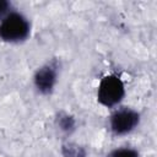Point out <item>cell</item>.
Returning a JSON list of instances; mask_svg holds the SVG:
<instances>
[{
	"label": "cell",
	"mask_w": 157,
	"mask_h": 157,
	"mask_svg": "<svg viewBox=\"0 0 157 157\" xmlns=\"http://www.w3.org/2000/svg\"><path fill=\"white\" fill-rule=\"evenodd\" d=\"M10 2L7 0H0V18L6 17L9 13V9H10Z\"/></svg>",
	"instance_id": "obj_8"
},
{
	"label": "cell",
	"mask_w": 157,
	"mask_h": 157,
	"mask_svg": "<svg viewBox=\"0 0 157 157\" xmlns=\"http://www.w3.org/2000/svg\"><path fill=\"white\" fill-rule=\"evenodd\" d=\"M107 157H139V152L134 148H117L113 150Z\"/></svg>",
	"instance_id": "obj_7"
},
{
	"label": "cell",
	"mask_w": 157,
	"mask_h": 157,
	"mask_svg": "<svg viewBox=\"0 0 157 157\" xmlns=\"http://www.w3.org/2000/svg\"><path fill=\"white\" fill-rule=\"evenodd\" d=\"M125 96V87L123 81L115 75L104 76L98 86L97 99L104 107H114L121 102Z\"/></svg>",
	"instance_id": "obj_2"
},
{
	"label": "cell",
	"mask_w": 157,
	"mask_h": 157,
	"mask_svg": "<svg viewBox=\"0 0 157 157\" xmlns=\"http://www.w3.org/2000/svg\"><path fill=\"white\" fill-rule=\"evenodd\" d=\"M140 121V114L129 108H123L114 112L109 119V126L114 135H126L131 132Z\"/></svg>",
	"instance_id": "obj_3"
},
{
	"label": "cell",
	"mask_w": 157,
	"mask_h": 157,
	"mask_svg": "<svg viewBox=\"0 0 157 157\" xmlns=\"http://www.w3.org/2000/svg\"><path fill=\"white\" fill-rule=\"evenodd\" d=\"M56 78H58V64L55 60H53L50 63H47L36 71L33 81L36 88L40 93L49 94L54 90Z\"/></svg>",
	"instance_id": "obj_4"
},
{
	"label": "cell",
	"mask_w": 157,
	"mask_h": 157,
	"mask_svg": "<svg viewBox=\"0 0 157 157\" xmlns=\"http://www.w3.org/2000/svg\"><path fill=\"white\" fill-rule=\"evenodd\" d=\"M56 121H58L59 128L65 132H71L75 130L76 121H75L74 117L69 115L67 113H60L56 118Z\"/></svg>",
	"instance_id": "obj_6"
},
{
	"label": "cell",
	"mask_w": 157,
	"mask_h": 157,
	"mask_svg": "<svg viewBox=\"0 0 157 157\" xmlns=\"http://www.w3.org/2000/svg\"><path fill=\"white\" fill-rule=\"evenodd\" d=\"M29 36V22L18 12H11L0 23V38L5 42H22Z\"/></svg>",
	"instance_id": "obj_1"
},
{
	"label": "cell",
	"mask_w": 157,
	"mask_h": 157,
	"mask_svg": "<svg viewBox=\"0 0 157 157\" xmlns=\"http://www.w3.org/2000/svg\"><path fill=\"white\" fill-rule=\"evenodd\" d=\"M61 152L64 157H86V150L75 142L64 144L61 147Z\"/></svg>",
	"instance_id": "obj_5"
}]
</instances>
